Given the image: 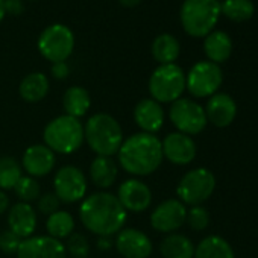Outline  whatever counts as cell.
<instances>
[{"label": "cell", "instance_id": "cell-31", "mask_svg": "<svg viewBox=\"0 0 258 258\" xmlns=\"http://www.w3.org/2000/svg\"><path fill=\"white\" fill-rule=\"evenodd\" d=\"M16 196L19 198L20 202H26V204H31L34 201H38V198L41 196V188H40V184L35 178L32 176H22L19 179V182L16 184V187L13 188Z\"/></svg>", "mask_w": 258, "mask_h": 258}, {"label": "cell", "instance_id": "cell-11", "mask_svg": "<svg viewBox=\"0 0 258 258\" xmlns=\"http://www.w3.org/2000/svg\"><path fill=\"white\" fill-rule=\"evenodd\" d=\"M53 193L64 204L84 201L87 195V178L84 172L75 166L61 167L53 178Z\"/></svg>", "mask_w": 258, "mask_h": 258}, {"label": "cell", "instance_id": "cell-18", "mask_svg": "<svg viewBox=\"0 0 258 258\" xmlns=\"http://www.w3.org/2000/svg\"><path fill=\"white\" fill-rule=\"evenodd\" d=\"M204 109H205L207 121H210L216 127L229 126L234 121L235 115H237V103L226 93L213 94L208 99L207 106Z\"/></svg>", "mask_w": 258, "mask_h": 258}, {"label": "cell", "instance_id": "cell-7", "mask_svg": "<svg viewBox=\"0 0 258 258\" xmlns=\"http://www.w3.org/2000/svg\"><path fill=\"white\" fill-rule=\"evenodd\" d=\"M214 188L216 178L213 172H210L205 167H199L187 172L181 178L176 187V195L184 205L196 207L208 201L210 196L214 193Z\"/></svg>", "mask_w": 258, "mask_h": 258}, {"label": "cell", "instance_id": "cell-8", "mask_svg": "<svg viewBox=\"0 0 258 258\" xmlns=\"http://www.w3.org/2000/svg\"><path fill=\"white\" fill-rule=\"evenodd\" d=\"M75 35L66 25L47 26L38 38L40 53L50 62H64L73 53Z\"/></svg>", "mask_w": 258, "mask_h": 258}, {"label": "cell", "instance_id": "cell-13", "mask_svg": "<svg viewBox=\"0 0 258 258\" xmlns=\"http://www.w3.org/2000/svg\"><path fill=\"white\" fill-rule=\"evenodd\" d=\"M114 246L123 258H149L154 249L151 238L136 228H123L118 231Z\"/></svg>", "mask_w": 258, "mask_h": 258}, {"label": "cell", "instance_id": "cell-1", "mask_svg": "<svg viewBox=\"0 0 258 258\" xmlns=\"http://www.w3.org/2000/svg\"><path fill=\"white\" fill-rule=\"evenodd\" d=\"M79 219L91 234L99 237H111L123 229L127 219V211L121 207L115 195L99 191L82 201Z\"/></svg>", "mask_w": 258, "mask_h": 258}, {"label": "cell", "instance_id": "cell-30", "mask_svg": "<svg viewBox=\"0 0 258 258\" xmlns=\"http://www.w3.org/2000/svg\"><path fill=\"white\" fill-rule=\"evenodd\" d=\"M252 0H225L220 4V14L232 22H246L253 16Z\"/></svg>", "mask_w": 258, "mask_h": 258}, {"label": "cell", "instance_id": "cell-25", "mask_svg": "<svg viewBox=\"0 0 258 258\" xmlns=\"http://www.w3.org/2000/svg\"><path fill=\"white\" fill-rule=\"evenodd\" d=\"M62 106H64L67 115L81 118L87 114V111L91 106L90 93L84 87L73 85L66 90V93L62 96Z\"/></svg>", "mask_w": 258, "mask_h": 258}, {"label": "cell", "instance_id": "cell-14", "mask_svg": "<svg viewBox=\"0 0 258 258\" xmlns=\"http://www.w3.org/2000/svg\"><path fill=\"white\" fill-rule=\"evenodd\" d=\"M117 199L126 211L143 213L152 204V191L143 181L129 178L118 185Z\"/></svg>", "mask_w": 258, "mask_h": 258}, {"label": "cell", "instance_id": "cell-4", "mask_svg": "<svg viewBox=\"0 0 258 258\" xmlns=\"http://www.w3.org/2000/svg\"><path fill=\"white\" fill-rule=\"evenodd\" d=\"M44 145L55 154L70 155L84 145V124L72 115H58L50 120L43 131Z\"/></svg>", "mask_w": 258, "mask_h": 258}, {"label": "cell", "instance_id": "cell-29", "mask_svg": "<svg viewBox=\"0 0 258 258\" xmlns=\"http://www.w3.org/2000/svg\"><path fill=\"white\" fill-rule=\"evenodd\" d=\"M23 176L22 164L13 157H0V190H13Z\"/></svg>", "mask_w": 258, "mask_h": 258}, {"label": "cell", "instance_id": "cell-3", "mask_svg": "<svg viewBox=\"0 0 258 258\" xmlns=\"http://www.w3.org/2000/svg\"><path fill=\"white\" fill-rule=\"evenodd\" d=\"M84 139L97 157H112L123 143V131L112 115L96 112L84 124Z\"/></svg>", "mask_w": 258, "mask_h": 258}, {"label": "cell", "instance_id": "cell-28", "mask_svg": "<svg viewBox=\"0 0 258 258\" xmlns=\"http://www.w3.org/2000/svg\"><path fill=\"white\" fill-rule=\"evenodd\" d=\"M46 229L49 237L61 241L75 232V219L69 211L58 210L56 213L47 216Z\"/></svg>", "mask_w": 258, "mask_h": 258}, {"label": "cell", "instance_id": "cell-24", "mask_svg": "<svg viewBox=\"0 0 258 258\" xmlns=\"http://www.w3.org/2000/svg\"><path fill=\"white\" fill-rule=\"evenodd\" d=\"M160 252L164 258H193L195 244L184 234H167L160 243Z\"/></svg>", "mask_w": 258, "mask_h": 258}, {"label": "cell", "instance_id": "cell-40", "mask_svg": "<svg viewBox=\"0 0 258 258\" xmlns=\"http://www.w3.org/2000/svg\"><path fill=\"white\" fill-rule=\"evenodd\" d=\"M118 2L123 5V7H127V8H133L136 5H139L142 0H118Z\"/></svg>", "mask_w": 258, "mask_h": 258}, {"label": "cell", "instance_id": "cell-17", "mask_svg": "<svg viewBox=\"0 0 258 258\" xmlns=\"http://www.w3.org/2000/svg\"><path fill=\"white\" fill-rule=\"evenodd\" d=\"M56 164L55 152L46 145L29 146L22 158V169L32 178H43L49 175Z\"/></svg>", "mask_w": 258, "mask_h": 258}, {"label": "cell", "instance_id": "cell-12", "mask_svg": "<svg viewBox=\"0 0 258 258\" xmlns=\"http://www.w3.org/2000/svg\"><path fill=\"white\" fill-rule=\"evenodd\" d=\"M187 217V208L179 199H167L151 213V226L158 232L172 234L178 231Z\"/></svg>", "mask_w": 258, "mask_h": 258}, {"label": "cell", "instance_id": "cell-5", "mask_svg": "<svg viewBox=\"0 0 258 258\" xmlns=\"http://www.w3.org/2000/svg\"><path fill=\"white\" fill-rule=\"evenodd\" d=\"M219 17V0H184L179 11V19L184 31L195 38H202L213 32Z\"/></svg>", "mask_w": 258, "mask_h": 258}, {"label": "cell", "instance_id": "cell-20", "mask_svg": "<svg viewBox=\"0 0 258 258\" xmlns=\"http://www.w3.org/2000/svg\"><path fill=\"white\" fill-rule=\"evenodd\" d=\"M134 120L142 133L157 134L164 124V109L161 103L151 99H142L134 108Z\"/></svg>", "mask_w": 258, "mask_h": 258}, {"label": "cell", "instance_id": "cell-23", "mask_svg": "<svg viewBox=\"0 0 258 258\" xmlns=\"http://www.w3.org/2000/svg\"><path fill=\"white\" fill-rule=\"evenodd\" d=\"M49 88H50L49 78L41 72H35V73H29L22 79L19 93L23 100L29 103H37L47 96Z\"/></svg>", "mask_w": 258, "mask_h": 258}, {"label": "cell", "instance_id": "cell-9", "mask_svg": "<svg viewBox=\"0 0 258 258\" xmlns=\"http://www.w3.org/2000/svg\"><path fill=\"white\" fill-rule=\"evenodd\" d=\"M222 81L223 75L219 64L211 61H199L185 75V90L198 99L211 97L220 88Z\"/></svg>", "mask_w": 258, "mask_h": 258}, {"label": "cell", "instance_id": "cell-37", "mask_svg": "<svg viewBox=\"0 0 258 258\" xmlns=\"http://www.w3.org/2000/svg\"><path fill=\"white\" fill-rule=\"evenodd\" d=\"M4 8L5 14L19 16L23 13V2L22 0H4Z\"/></svg>", "mask_w": 258, "mask_h": 258}, {"label": "cell", "instance_id": "cell-15", "mask_svg": "<svg viewBox=\"0 0 258 258\" xmlns=\"http://www.w3.org/2000/svg\"><path fill=\"white\" fill-rule=\"evenodd\" d=\"M163 158L176 166H187L196 157V143L190 136L182 133H170L161 142Z\"/></svg>", "mask_w": 258, "mask_h": 258}, {"label": "cell", "instance_id": "cell-2", "mask_svg": "<svg viewBox=\"0 0 258 258\" xmlns=\"http://www.w3.org/2000/svg\"><path fill=\"white\" fill-rule=\"evenodd\" d=\"M117 160L120 167L134 176H148L158 170L163 163L161 140L148 133H136L123 140Z\"/></svg>", "mask_w": 258, "mask_h": 258}, {"label": "cell", "instance_id": "cell-27", "mask_svg": "<svg viewBox=\"0 0 258 258\" xmlns=\"http://www.w3.org/2000/svg\"><path fill=\"white\" fill-rule=\"evenodd\" d=\"M179 52V41L170 34H161L152 43V56L157 62H160V66L175 64Z\"/></svg>", "mask_w": 258, "mask_h": 258}, {"label": "cell", "instance_id": "cell-6", "mask_svg": "<svg viewBox=\"0 0 258 258\" xmlns=\"http://www.w3.org/2000/svg\"><path fill=\"white\" fill-rule=\"evenodd\" d=\"M185 90V73L176 64L158 66L149 78V93L158 103H173Z\"/></svg>", "mask_w": 258, "mask_h": 258}, {"label": "cell", "instance_id": "cell-41", "mask_svg": "<svg viewBox=\"0 0 258 258\" xmlns=\"http://www.w3.org/2000/svg\"><path fill=\"white\" fill-rule=\"evenodd\" d=\"M5 17V8H4V0H0V23H2Z\"/></svg>", "mask_w": 258, "mask_h": 258}, {"label": "cell", "instance_id": "cell-16", "mask_svg": "<svg viewBox=\"0 0 258 258\" xmlns=\"http://www.w3.org/2000/svg\"><path fill=\"white\" fill-rule=\"evenodd\" d=\"M17 258H67L62 241L49 235H32L22 240Z\"/></svg>", "mask_w": 258, "mask_h": 258}, {"label": "cell", "instance_id": "cell-34", "mask_svg": "<svg viewBox=\"0 0 258 258\" xmlns=\"http://www.w3.org/2000/svg\"><path fill=\"white\" fill-rule=\"evenodd\" d=\"M22 238L10 229L0 232V250L7 255H17Z\"/></svg>", "mask_w": 258, "mask_h": 258}, {"label": "cell", "instance_id": "cell-26", "mask_svg": "<svg viewBox=\"0 0 258 258\" xmlns=\"http://www.w3.org/2000/svg\"><path fill=\"white\" fill-rule=\"evenodd\" d=\"M193 258H235L231 244L219 235L205 237L196 247Z\"/></svg>", "mask_w": 258, "mask_h": 258}, {"label": "cell", "instance_id": "cell-35", "mask_svg": "<svg viewBox=\"0 0 258 258\" xmlns=\"http://www.w3.org/2000/svg\"><path fill=\"white\" fill-rule=\"evenodd\" d=\"M59 205H61V201L58 199V196L55 193H46V195H41L37 201V208L41 214H46V216H50L53 213H56L59 210Z\"/></svg>", "mask_w": 258, "mask_h": 258}, {"label": "cell", "instance_id": "cell-33", "mask_svg": "<svg viewBox=\"0 0 258 258\" xmlns=\"http://www.w3.org/2000/svg\"><path fill=\"white\" fill-rule=\"evenodd\" d=\"M185 223H188V226H190L193 231H204V229H207L208 225H210V213H208L202 205L191 207V208L187 211Z\"/></svg>", "mask_w": 258, "mask_h": 258}, {"label": "cell", "instance_id": "cell-38", "mask_svg": "<svg viewBox=\"0 0 258 258\" xmlns=\"http://www.w3.org/2000/svg\"><path fill=\"white\" fill-rule=\"evenodd\" d=\"M112 240H111V237H99L97 238V249L99 250H108V249H111L112 247Z\"/></svg>", "mask_w": 258, "mask_h": 258}, {"label": "cell", "instance_id": "cell-21", "mask_svg": "<svg viewBox=\"0 0 258 258\" xmlns=\"http://www.w3.org/2000/svg\"><path fill=\"white\" fill-rule=\"evenodd\" d=\"M90 179L97 188H109L114 185L118 176L117 163L112 157H96L90 164Z\"/></svg>", "mask_w": 258, "mask_h": 258}, {"label": "cell", "instance_id": "cell-32", "mask_svg": "<svg viewBox=\"0 0 258 258\" xmlns=\"http://www.w3.org/2000/svg\"><path fill=\"white\" fill-rule=\"evenodd\" d=\"M66 253H69L72 258H88L90 253V243L88 238L81 232H73L66 238Z\"/></svg>", "mask_w": 258, "mask_h": 258}, {"label": "cell", "instance_id": "cell-19", "mask_svg": "<svg viewBox=\"0 0 258 258\" xmlns=\"http://www.w3.org/2000/svg\"><path fill=\"white\" fill-rule=\"evenodd\" d=\"M38 219L37 210L26 202H17L10 208L8 213V226L10 231L19 235L22 240L29 238L37 231Z\"/></svg>", "mask_w": 258, "mask_h": 258}, {"label": "cell", "instance_id": "cell-39", "mask_svg": "<svg viewBox=\"0 0 258 258\" xmlns=\"http://www.w3.org/2000/svg\"><path fill=\"white\" fill-rule=\"evenodd\" d=\"M8 208H10V198L4 190H0V216H2Z\"/></svg>", "mask_w": 258, "mask_h": 258}, {"label": "cell", "instance_id": "cell-22", "mask_svg": "<svg viewBox=\"0 0 258 258\" xmlns=\"http://www.w3.org/2000/svg\"><path fill=\"white\" fill-rule=\"evenodd\" d=\"M204 52L208 56V61L214 64L225 62L232 53L231 37L223 31H213L205 37Z\"/></svg>", "mask_w": 258, "mask_h": 258}, {"label": "cell", "instance_id": "cell-36", "mask_svg": "<svg viewBox=\"0 0 258 258\" xmlns=\"http://www.w3.org/2000/svg\"><path fill=\"white\" fill-rule=\"evenodd\" d=\"M50 73H52V76H53L55 79L62 81V79H66V78L69 76L70 67H69V64H67L66 61H64V62H53V64H52V69H50Z\"/></svg>", "mask_w": 258, "mask_h": 258}, {"label": "cell", "instance_id": "cell-10", "mask_svg": "<svg viewBox=\"0 0 258 258\" xmlns=\"http://www.w3.org/2000/svg\"><path fill=\"white\" fill-rule=\"evenodd\" d=\"M169 117L173 126L178 129V133L190 137L202 133L208 123L202 105L185 97H181L172 103Z\"/></svg>", "mask_w": 258, "mask_h": 258}]
</instances>
